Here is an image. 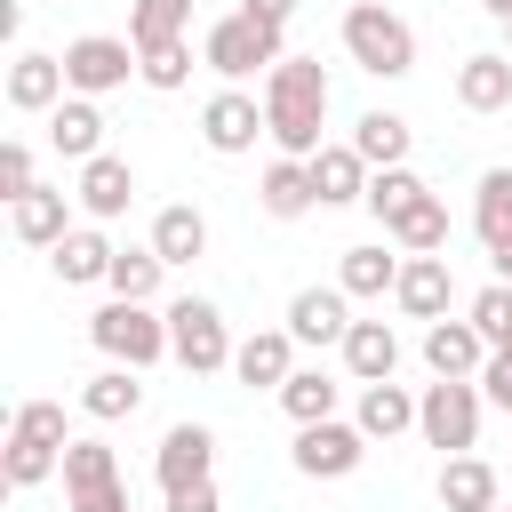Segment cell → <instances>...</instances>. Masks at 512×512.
<instances>
[{
	"label": "cell",
	"instance_id": "cell-26",
	"mask_svg": "<svg viewBox=\"0 0 512 512\" xmlns=\"http://www.w3.org/2000/svg\"><path fill=\"white\" fill-rule=\"evenodd\" d=\"M352 152L368 168H408V120L400 112H360L352 120Z\"/></svg>",
	"mask_w": 512,
	"mask_h": 512
},
{
	"label": "cell",
	"instance_id": "cell-23",
	"mask_svg": "<svg viewBox=\"0 0 512 512\" xmlns=\"http://www.w3.org/2000/svg\"><path fill=\"white\" fill-rule=\"evenodd\" d=\"M112 256H120V248H112L104 232H64V240L48 248V264H56V280H64V288H88V280H104V272H112Z\"/></svg>",
	"mask_w": 512,
	"mask_h": 512
},
{
	"label": "cell",
	"instance_id": "cell-11",
	"mask_svg": "<svg viewBox=\"0 0 512 512\" xmlns=\"http://www.w3.org/2000/svg\"><path fill=\"white\" fill-rule=\"evenodd\" d=\"M448 296H456L448 256H408L400 280H392V304H400L408 320H448Z\"/></svg>",
	"mask_w": 512,
	"mask_h": 512
},
{
	"label": "cell",
	"instance_id": "cell-46",
	"mask_svg": "<svg viewBox=\"0 0 512 512\" xmlns=\"http://www.w3.org/2000/svg\"><path fill=\"white\" fill-rule=\"evenodd\" d=\"M496 352H504V360H512V336H504V344H496Z\"/></svg>",
	"mask_w": 512,
	"mask_h": 512
},
{
	"label": "cell",
	"instance_id": "cell-29",
	"mask_svg": "<svg viewBox=\"0 0 512 512\" xmlns=\"http://www.w3.org/2000/svg\"><path fill=\"white\" fill-rule=\"evenodd\" d=\"M152 248H160L168 264H192V256L208 248V216H200V208H184V200H176V208H160V216H152Z\"/></svg>",
	"mask_w": 512,
	"mask_h": 512
},
{
	"label": "cell",
	"instance_id": "cell-7",
	"mask_svg": "<svg viewBox=\"0 0 512 512\" xmlns=\"http://www.w3.org/2000/svg\"><path fill=\"white\" fill-rule=\"evenodd\" d=\"M128 72H144L136 40H112V32H80V40L64 48V80H72V96H112V88H128Z\"/></svg>",
	"mask_w": 512,
	"mask_h": 512
},
{
	"label": "cell",
	"instance_id": "cell-1",
	"mask_svg": "<svg viewBox=\"0 0 512 512\" xmlns=\"http://www.w3.org/2000/svg\"><path fill=\"white\" fill-rule=\"evenodd\" d=\"M264 120H272V144L288 160L320 152V120H328V72H320V56H280L264 72Z\"/></svg>",
	"mask_w": 512,
	"mask_h": 512
},
{
	"label": "cell",
	"instance_id": "cell-16",
	"mask_svg": "<svg viewBox=\"0 0 512 512\" xmlns=\"http://www.w3.org/2000/svg\"><path fill=\"white\" fill-rule=\"evenodd\" d=\"M256 200H264V216H280V224H296L304 208H320V184H312V160H272L264 168V184H256Z\"/></svg>",
	"mask_w": 512,
	"mask_h": 512
},
{
	"label": "cell",
	"instance_id": "cell-44",
	"mask_svg": "<svg viewBox=\"0 0 512 512\" xmlns=\"http://www.w3.org/2000/svg\"><path fill=\"white\" fill-rule=\"evenodd\" d=\"M480 8H488V16H496V24H512V0H480Z\"/></svg>",
	"mask_w": 512,
	"mask_h": 512
},
{
	"label": "cell",
	"instance_id": "cell-41",
	"mask_svg": "<svg viewBox=\"0 0 512 512\" xmlns=\"http://www.w3.org/2000/svg\"><path fill=\"white\" fill-rule=\"evenodd\" d=\"M168 512H216V480H192V488H168Z\"/></svg>",
	"mask_w": 512,
	"mask_h": 512
},
{
	"label": "cell",
	"instance_id": "cell-18",
	"mask_svg": "<svg viewBox=\"0 0 512 512\" xmlns=\"http://www.w3.org/2000/svg\"><path fill=\"white\" fill-rule=\"evenodd\" d=\"M48 144H56L64 160H96V152H104V112H96V96H64V104L48 112Z\"/></svg>",
	"mask_w": 512,
	"mask_h": 512
},
{
	"label": "cell",
	"instance_id": "cell-37",
	"mask_svg": "<svg viewBox=\"0 0 512 512\" xmlns=\"http://www.w3.org/2000/svg\"><path fill=\"white\" fill-rule=\"evenodd\" d=\"M144 56V88H184L192 80V48L184 40H160V48H136Z\"/></svg>",
	"mask_w": 512,
	"mask_h": 512
},
{
	"label": "cell",
	"instance_id": "cell-48",
	"mask_svg": "<svg viewBox=\"0 0 512 512\" xmlns=\"http://www.w3.org/2000/svg\"><path fill=\"white\" fill-rule=\"evenodd\" d=\"M504 32H512V24H504Z\"/></svg>",
	"mask_w": 512,
	"mask_h": 512
},
{
	"label": "cell",
	"instance_id": "cell-19",
	"mask_svg": "<svg viewBox=\"0 0 512 512\" xmlns=\"http://www.w3.org/2000/svg\"><path fill=\"white\" fill-rule=\"evenodd\" d=\"M128 200H136V168H128L120 152L80 160V208H88V216H120Z\"/></svg>",
	"mask_w": 512,
	"mask_h": 512
},
{
	"label": "cell",
	"instance_id": "cell-20",
	"mask_svg": "<svg viewBox=\"0 0 512 512\" xmlns=\"http://www.w3.org/2000/svg\"><path fill=\"white\" fill-rule=\"evenodd\" d=\"M344 368H352L360 384H384V376L400 368V336H392V320H352V328H344Z\"/></svg>",
	"mask_w": 512,
	"mask_h": 512
},
{
	"label": "cell",
	"instance_id": "cell-28",
	"mask_svg": "<svg viewBox=\"0 0 512 512\" xmlns=\"http://www.w3.org/2000/svg\"><path fill=\"white\" fill-rule=\"evenodd\" d=\"M80 408L96 416V424H120V416H136L144 408V384H136V368H104V376H88V392H80Z\"/></svg>",
	"mask_w": 512,
	"mask_h": 512
},
{
	"label": "cell",
	"instance_id": "cell-31",
	"mask_svg": "<svg viewBox=\"0 0 512 512\" xmlns=\"http://www.w3.org/2000/svg\"><path fill=\"white\" fill-rule=\"evenodd\" d=\"M120 480V456L104 448V440H72L64 448V496H96V488H112Z\"/></svg>",
	"mask_w": 512,
	"mask_h": 512
},
{
	"label": "cell",
	"instance_id": "cell-32",
	"mask_svg": "<svg viewBox=\"0 0 512 512\" xmlns=\"http://www.w3.org/2000/svg\"><path fill=\"white\" fill-rule=\"evenodd\" d=\"M160 272H168V256H160V248H120V256H112V272H104V288H112V296H136V304H152Z\"/></svg>",
	"mask_w": 512,
	"mask_h": 512
},
{
	"label": "cell",
	"instance_id": "cell-9",
	"mask_svg": "<svg viewBox=\"0 0 512 512\" xmlns=\"http://www.w3.org/2000/svg\"><path fill=\"white\" fill-rule=\"evenodd\" d=\"M200 136H208V152H248L256 136H272V120H264V104H256V96L224 88V96H208V104H200Z\"/></svg>",
	"mask_w": 512,
	"mask_h": 512
},
{
	"label": "cell",
	"instance_id": "cell-21",
	"mask_svg": "<svg viewBox=\"0 0 512 512\" xmlns=\"http://www.w3.org/2000/svg\"><path fill=\"white\" fill-rule=\"evenodd\" d=\"M312 184H320V208L368 200V160H360L352 144H320V152H312Z\"/></svg>",
	"mask_w": 512,
	"mask_h": 512
},
{
	"label": "cell",
	"instance_id": "cell-43",
	"mask_svg": "<svg viewBox=\"0 0 512 512\" xmlns=\"http://www.w3.org/2000/svg\"><path fill=\"white\" fill-rule=\"evenodd\" d=\"M256 24H272V32H288V16H296V0H240Z\"/></svg>",
	"mask_w": 512,
	"mask_h": 512
},
{
	"label": "cell",
	"instance_id": "cell-3",
	"mask_svg": "<svg viewBox=\"0 0 512 512\" xmlns=\"http://www.w3.org/2000/svg\"><path fill=\"white\" fill-rule=\"evenodd\" d=\"M88 336H96V352H104V360H120V368H152V360L168 352V312L152 320V304L112 296L104 312H88Z\"/></svg>",
	"mask_w": 512,
	"mask_h": 512
},
{
	"label": "cell",
	"instance_id": "cell-39",
	"mask_svg": "<svg viewBox=\"0 0 512 512\" xmlns=\"http://www.w3.org/2000/svg\"><path fill=\"white\" fill-rule=\"evenodd\" d=\"M24 192H32V144L8 136L0 144V200H24Z\"/></svg>",
	"mask_w": 512,
	"mask_h": 512
},
{
	"label": "cell",
	"instance_id": "cell-25",
	"mask_svg": "<svg viewBox=\"0 0 512 512\" xmlns=\"http://www.w3.org/2000/svg\"><path fill=\"white\" fill-rule=\"evenodd\" d=\"M472 232H480L488 256L512 248V168H488V176H480V192H472Z\"/></svg>",
	"mask_w": 512,
	"mask_h": 512
},
{
	"label": "cell",
	"instance_id": "cell-38",
	"mask_svg": "<svg viewBox=\"0 0 512 512\" xmlns=\"http://www.w3.org/2000/svg\"><path fill=\"white\" fill-rule=\"evenodd\" d=\"M472 328L488 336V352L512 336V280H496V288H480V296H472Z\"/></svg>",
	"mask_w": 512,
	"mask_h": 512
},
{
	"label": "cell",
	"instance_id": "cell-5",
	"mask_svg": "<svg viewBox=\"0 0 512 512\" xmlns=\"http://www.w3.org/2000/svg\"><path fill=\"white\" fill-rule=\"evenodd\" d=\"M416 432H424L440 456H464V448L480 440V384H472V376H440V384H424V400H416Z\"/></svg>",
	"mask_w": 512,
	"mask_h": 512
},
{
	"label": "cell",
	"instance_id": "cell-34",
	"mask_svg": "<svg viewBox=\"0 0 512 512\" xmlns=\"http://www.w3.org/2000/svg\"><path fill=\"white\" fill-rule=\"evenodd\" d=\"M280 408H288L296 424H320V416H336V376H328V368H296V376L280 384Z\"/></svg>",
	"mask_w": 512,
	"mask_h": 512
},
{
	"label": "cell",
	"instance_id": "cell-14",
	"mask_svg": "<svg viewBox=\"0 0 512 512\" xmlns=\"http://www.w3.org/2000/svg\"><path fill=\"white\" fill-rule=\"evenodd\" d=\"M344 304H352L344 288H296L288 296V336L296 344H344V328H352Z\"/></svg>",
	"mask_w": 512,
	"mask_h": 512
},
{
	"label": "cell",
	"instance_id": "cell-47",
	"mask_svg": "<svg viewBox=\"0 0 512 512\" xmlns=\"http://www.w3.org/2000/svg\"><path fill=\"white\" fill-rule=\"evenodd\" d=\"M488 512H504V504H488Z\"/></svg>",
	"mask_w": 512,
	"mask_h": 512
},
{
	"label": "cell",
	"instance_id": "cell-33",
	"mask_svg": "<svg viewBox=\"0 0 512 512\" xmlns=\"http://www.w3.org/2000/svg\"><path fill=\"white\" fill-rule=\"evenodd\" d=\"M392 280H400V256H384V248H344V264H336L344 296H384Z\"/></svg>",
	"mask_w": 512,
	"mask_h": 512
},
{
	"label": "cell",
	"instance_id": "cell-22",
	"mask_svg": "<svg viewBox=\"0 0 512 512\" xmlns=\"http://www.w3.org/2000/svg\"><path fill=\"white\" fill-rule=\"evenodd\" d=\"M8 224H16V240L24 248H56L72 224H64V192H48V184H32L24 200H8Z\"/></svg>",
	"mask_w": 512,
	"mask_h": 512
},
{
	"label": "cell",
	"instance_id": "cell-17",
	"mask_svg": "<svg viewBox=\"0 0 512 512\" xmlns=\"http://www.w3.org/2000/svg\"><path fill=\"white\" fill-rule=\"evenodd\" d=\"M456 104H464V112H504V104H512V56H496V48L464 56V64H456Z\"/></svg>",
	"mask_w": 512,
	"mask_h": 512
},
{
	"label": "cell",
	"instance_id": "cell-10",
	"mask_svg": "<svg viewBox=\"0 0 512 512\" xmlns=\"http://www.w3.org/2000/svg\"><path fill=\"white\" fill-rule=\"evenodd\" d=\"M208 464H216V432H208V424H168V432H160V456H152L160 496H168V488H192V480H216Z\"/></svg>",
	"mask_w": 512,
	"mask_h": 512
},
{
	"label": "cell",
	"instance_id": "cell-42",
	"mask_svg": "<svg viewBox=\"0 0 512 512\" xmlns=\"http://www.w3.org/2000/svg\"><path fill=\"white\" fill-rule=\"evenodd\" d=\"M72 512H136V504H128V480H112L96 496H72Z\"/></svg>",
	"mask_w": 512,
	"mask_h": 512
},
{
	"label": "cell",
	"instance_id": "cell-15",
	"mask_svg": "<svg viewBox=\"0 0 512 512\" xmlns=\"http://www.w3.org/2000/svg\"><path fill=\"white\" fill-rule=\"evenodd\" d=\"M424 368H432V376H472V368H488V336L472 328V312L424 328Z\"/></svg>",
	"mask_w": 512,
	"mask_h": 512
},
{
	"label": "cell",
	"instance_id": "cell-40",
	"mask_svg": "<svg viewBox=\"0 0 512 512\" xmlns=\"http://www.w3.org/2000/svg\"><path fill=\"white\" fill-rule=\"evenodd\" d=\"M480 392H488V400L512 416V360H504V352H488V368H480Z\"/></svg>",
	"mask_w": 512,
	"mask_h": 512
},
{
	"label": "cell",
	"instance_id": "cell-8",
	"mask_svg": "<svg viewBox=\"0 0 512 512\" xmlns=\"http://www.w3.org/2000/svg\"><path fill=\"white\" fill-rule=\"evenodd\" d=\"M360 456H368V432L360 424H336V416L296 424V472L304 480H344V472H360Z\"/></svg>",
	"mask_w": 512,
	"mask_h": 512
},
{
	"label": "cell",
	"instance_id": "cell-4",
	"mask_svg": "<svg viewBox=\"0 0 512 512\" xmlns=\"http://www.w3.org/2000/svg\"><path fill=\"white\" fill-rule=\"evenodd\" d=\"M288 48H280V32L272 24H256L248 8H232V16H216L208 24V40H200V64L208 72H224V80H248V72H272Z\"/></svg>",
	"mask_w": 512,
	"mask_h": 512
},
{
	"label": "cell",
	"instance_id": "cell-6",
	"mask_svg": "<svg viewBox=\"0 0 512 512\" xmlns=\"http://www.w3.org/2000/svg\"><path fill=\"white\" fill-rule=\"evenodd\" d=\"M168 352H176L192 376H216V368H232L224 312H216L208 296H176V304H168Z\"/></svg>",
	"mask_w": 512,
	"mask_h": 512
},
{
	"label": "cell",
	"instance_id": "cell-24",
	"mask_svg": "<svg viewBox=\"0 0 512 512\" xmlns=\"http://www.w3.org/2000/svg\"><path fill=\"white\" fill-rule=\"evenodd\" d=\"M496 504V472L464 448V456H448L440 464V512H488Z\"/></svg>",
	"mask_w": 512,
	"mask_h": 512
},
{
	"label": "cell",
	"instance_id": "cell-12",
	"mask_svg": "<svg viewBox=\"0 0 512 512\" xmlns=\"http://www.w3.org/2000/svg\"><path fill=\"white\" fill-rule=\"evenodd\" d=\"M232 376H240L248 392H256V384L280 392V384L296 376V336H288V328H256V336H240V344H232Z\"/></svg>",
	"mask_w": 512,
	"mask_h": 512
},
{
	"label": "cell",
	"instance_id": "cell-30",
	"mask_svg": "<svg viewBox=\"0 0 512 512\" xmlns=\"http://www.w3.org/2000/svg\"><path fill=\"white\" fill-rule=\"evenodd\" d=\"M408 424H416V400H408L392 376H384V384H360V432H368V440H392V432H408Z\"/></svg>",
	"mask_w": 512,
	"mask_h": 512
},
{
	"label": "cell",
	"instance_id": "cell-13",
	"mask_svg": "<svg viewBox=\"0 0 512 512\" xmlns=\"http://www.w3.org/2000/svg\"><path fill=\"white\" fill-rule=\"evenodd\" d=\"M64 96H72V80H64V56L16 48V64H8V104H16V112H56Z\"/></svg>",
	"mask_w": 512,
	"mask_h": 512
},
{
	"label": "cell",
	"instance_id": "cell-35",
	"mask_svg": "<svg viewBox=\"0 0 512 512\" xmlns=\"http://www.w3.org/2000/svg\"><path fill=\"white\" fill-rule=\"evenodd\" d=\"M184 24H192V0H136V8H128V40H136V48L184 40Z\"/></svg>",
	"mask_w": 512,
	"mask_h": 512
},
{
	"label": "cell",
	"instance_id": "cell-27",
	"mask_svg": "<svg viewBox=\"0 0 512 512\" xmlns=\"http://www.w3.org/2000/svg\"><path fill=\"white\" fill-rule=\"evenodd\" d=\"M384 232H392V248H400V256H440V248H448V208L424 192V200H416V208H400Z\"/></svg>",
	"mask_w": 512,
	"mask_h": 512
},
{
	"label": "cell",
	"instance_id": "cell-2",
	"mask_svg": "<svg viewBox=\"0 0 512 512\" xmlns=\"http://www.w3.org/2000/svg\"><path fill=\"white\" fill-rule=\"evenodd\" d=\"M344 56L360 72H376V80H400V72H416V32L384 0H352L344 8Z\"/></svg>",
	"mask_w": 512,
	"mask_h": 512
},
{
	"label": "cell",
	"instance_id": "cell-45",
	"mask_svg": "<svg viewBox=\"0 0 512 512\" xmlns=\"http://www.w3.org/2000/svg\"><path fill=\"white\" fill-rule=\"evenodd\" d=\"M496 280H512V248H496Z\"/></svg>",
	"mask_w": 512,
	"mask_h": 512
},
{
	"label": "cell",
	"instance_id": "cell-36",
	"mask_svg": "<svg viewBox=\"0 0 512 512\" xmlns=\"http://www.w3.org/2000/svg\"><path fill=\"white\" fill-rule=\"evenodd\" d=\"M416 200H424V176H416V168H376V176H368V208H376L384 224H392L400 208H416Z\"/></svg>",
	"mask_w": 512,
	"mask_h": 512
}]
</instances>
